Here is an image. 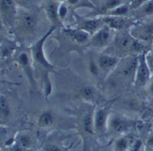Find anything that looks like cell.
Returning a JSON list of instances; mask_svg holds the SVG:
<instances>
[{
	"instance_id": "cell-1",
	"label": "cell",
	"mask_w": 153,
	"mask_h": 151,
	"mask_svg": "<svg viewBox=\"0 0 153 151\" xmlns=\"http://www.w3.org/2000/svg\"><path fill=\"white\" fill-rule=\"evenodd\" d=\"M54 30V27L50 31L47 32L46 34L40 38L36 43H34L31 47V57L33 60V68H37L39 71H41V75L44 76L45 79V91L46 96L51 93V83L48 80V74L51 71L54 70V66L51 64L45 58L44 53V43L45 40L48 37L49 35L52 33Z\"/></svg>"
},
{
	"instance_id": "cell-2",
	"label": "cell",
	"mask_w": 153,
	"mask_h": 151,
	"mask_svg": "<svg viewBox=\"0 0 153 151\" xmlns=\"http://www.w3.org/2000/svg\"><path fill=\"white\" fill-rule=\"evenodd\" d=\"M152 72L148 64L146 55L145 54L140 55L138 57V64L134 75V83L138 87H145L150 82Z\"/></svg>"
},
{
	"instance_id": "cell-3",
	"label": "cell",
	"mask_w": 153,
	"mask_h": 151,
	"mask_svg": "<svg viewBox=\"0 0 153 151\" xmlns=\"http://www.w3.org/2000/svg\"><path fill=\"white\" fill-rule=\"evenodd\" d=\"M111 31L110 27L105 26L93 34L89 39V44L96 48H102L109 44L111 40Z\"/></svg>"
},
{
	"instance_id": "cell-4",
	"label": "cell",
	"mask_w": 153,
	"mask_h": 151,
	"mask_svg": "<svg viewBox=\"0 0 153 151\" xmlns=\"http://www.w3.org/2000/svg\"><path fill=\"white\" fill-rule=\"evenodd\" d=\"M18 62L20 65L21 68L23 69V72L25 73L27 79L29 80L30 85L34 88L36 87V82H35L34 76H33V66L31 64L30 60L29 58V55L26 52H22L19 54L17 58Z\"/></svg>"
},
{
	"instance_id": "cell-5",
	"label": "cell",
	"mask_w": 153,
	"mask_h": 151,
	"mask_svg": "<svg viewBox=\"0 0 153 151\" xmlns=\"http://www.w3.org/2000/svg\"><path fill=\"white\" fill-rule=\"evenodd\" d=\"M119 63V58L116 56L109 55H100L97 60V64L99 66L101 73L108 74L116 68Z\"/></svg>"
},
{
	"instance_id": "cell-6",
	"label": "cell",
	"mask_w": 153,
	"mask_h": 151,
	"mask_svg": "<svg viewBox=\"0 0 153 151\" xmlns=\"http://www.w3.org/2000/svg\"><path fill=\"white\" fill-rule=\"evenodd\" d=\"M108 111L106 108H98L93 115L94 129L99 132H102L106 127L108 120Z\"/></svg>"
},
{
	"instance_id": "cell-7",
	"label": "cell",
	"mask_w": 153,
	"mask_h": 151,
	"mask_svg": "<svg viewBox=\"0 0 153 151\" xmlns=\"http://www.w3.org/2000/svg\"><path fill=\"white\" fill-rule=\"evenodd\" d=\"M101 21L112 30L124 29L128 25L126 19L121 16H109L107 17L103 18Z\"/></svg>"
},
{
	"instance_id": "cell-8",
	"label": "cell",
	"mask_w": 153,
	"mask_h": 151,
	"mask_svg": "<svg viewBox=\"0 0 153 151\" xmlns=\"http://www.w3.org/2000/svg\"><path fill=\"white\" fill-rule=\"evenodd\" d=\"M64 32L68 34L72 40L80 44L89 41V34L88 32L81 29H65Z\"/></svg>"
},
{
	"instance_id": "cell-9",
	"label": "cell",
	"mask_w": 153,
	"mask_h": 151,
	"mask_svg": "<svg viewBox=\"0 0 153 151\" xmlns=\"http://www.w3.org/2000/svg\"><path fill=\"white\" fill-rule=\"evenodd\" d=\"M110 126L116 132L122 133L128 129L129 123L122 117L114 116L110 119Z\"/></svg>"
},
{
	"instance_id": "cell-10",
	"label": "cell",
	"mask_w": 153,
	"mask_h": 151,
	"mask_svg": "<svg viewBox=\"0 0 153 151\" xmlns=\"http://www.w3.org/2000/svg\"><path fill=\"white\" fill-rule=\"evenodd\" d=\"M101 28L100 22L97 19H85L80 24V29L93 35Z\"/></svg>"
},
{
	"instance_id": "cell-11",
	"label": "cell",
	"mask_w": 153,
	"mask_h": 151,
	"mask_svg": "<svg viewBox=\"0 0 153 151\" xmlns=\"http://www.w3.org/2000/svg\"><path fill=\"white\" fill-rule=\"evenodd\" d=\"M58 7L55 2H51L48 3L46 6V13L49 20L52 23L53 25H56L60 20L58 16Z\"/></svg>"
},
{
	"instance_id": "cell-12",
	"label": "cell",
	"mask_w": 153,
	"mask_h": 151,
	"mask_svg": "<svg viewBox=\"0 0 153 151\" xmlns=\"http://www.w3.org/2000/svg\"><path fill=\"white\" fill-rule=\"evenodd\" d=\"M37 17L32 13H25L22 16V24L27 30H33L37 25Z\"/></svg>"
},
{
	"instance_id": "cell-13",
	"label": "cell",
	"mask_w": 153,
	"mask_h": 151,
	"mask_svg": "<svg viewBox=\"0 0 153 151\" xmlns=\"http://www.w3.org/2000/svg\"><path fill=\"white\" fill-rule=\"evenodd\" d=\"M54 122V116L50 111H45L40 115L37 121V124L40 127L45 128L51 126Z\"/></svg>"
},
{
	"instance_id": "cell-14",
	"label": "cell",
	"mask_w": 153,
	"mask_h": 151,
	"mask_svg": "<svg viewBox=\"0 0 153 151\" xmlns=\"http://www.w3.org/2000/svg\"><path fill=\"white\" fill-rule=\"evenodd\" d=\"M0 113H1V118L5 119L10 116V108L8 100L5 96L1 95L0 97Z\"/></svg>"
},
{
	"instance_id": "cell-15",
	"label": "cell",
	"mask_w": 153,
	"mask_h": 151,
	"mask_svg": "<svg viewBox=\"0 0 153 151\" xmlns=\"http://www.w3.org/2000/svg\"><path fill=\"white\" fill-rule=\"evenodd\" d=\"M83 128L85 131L89 133H93V128H94V118L91 114H87L85 115L82 121Z\"/></svg>"
},
{
	"instance_id": "cell-16",
	"label": "cell",
	"mask_w": 153,
	"mask_h": 151,
	"mask_svg": "<svg viewBox=\"0 0 153 151\" xmlns=\"http://www.w3.org/2000/svg\"><path fill=\"white\" fill-rule=\"evenodd\" d=\"M95 89L91 86H85L82 89L81 94L84 99L88 101H92L95 97Z\"/></svg>"
},
{
	"instance_id": "cell-17",
	"label": "cell",
	"mask_w": 153,
	"mask_h": 151,
	"mask_svg": "<svg viewBox=\"0 0 153 151\" xmlns=\"http://www.w3.org/2000/svg\"><path fill=\"white\" fill-rule=\"evenodd\" d=\"M128 12V7L125 5H120L117 6L114 10H111L108 11V13L110 16H124Z\"/></svg>"
},
{
	"instance_id": "cell-18",
	"label": "cell",
	"mask_w": 153,
	"mask_h": 151,
	"mask_svg": "<svg viewBox=\"0 0 153 151\" xmlns=\"http://www.w3.org/2000/svg\"><path fill=\"white\" fill-rule=\"evenodd\" d=\"M89 70L90 73H91V75L93 76H95V77L99 76L101 73L98 64L96 63L95 61L93 60L92 58L90 59V61L89 62Z\"/></svg>"
},
{
	"instance_id": "cell-19",
	"label": "cell",
	"mask_w": 153,
	"mask_h": 151,
	"mask_svg": "<svg viewBox=\"0 0 153 151\" xmlns=\"http://www.w3.org/2000/svg\"><path fill=\"white\" fill-rule=\"evenodd\" d=\"M142 13L145 15H153V0H149L141 6Z\"/></svg>"
},
{
	"instance_id": "cell-20",
	"label": "cell",
	"mask_w": 153,
	"mask_h": 151,
	"mask_svg": "<svg viewBox=\"0 0 153 151\" xmlns=\"http://www.w3.org/2000/svg\"><path fill=\"white\" fill-rule=\"evenodd\" d=\"M121 5V0H107L105 3L106 10L110 11Z\"/></svg>"
},
{
	"instance_id": "cell-21",
	"label": "cell",
	"mask_w": 153,
	"mask_h": 151,
	"mask_svg": "<svg viewBox=\"0 0 153 151\" xmlns=\"http://www.w3.org/2000/svg\"><path fill=\"white\" fill-rule=\"evenodd\" d=\"M19 145L23 148L29 147L31 144V140L29 136L27 135H23L19 138Z\"/></svg>"
},
{
	"instance_id": "cell-22",
	"label": "cell",
	"mask_w": 153,
	"mask_h": 151,
	"mask_svg": "<svg viewBox=\"0 0 153 151\" xmlns=\"http://www.w3.org/2000/svg\"><path fill=\"white\" fill-rule=\"evenodd\" d=\"M128 145V142L126 139L121 138L120 140H117L116 144V148L118 151H124L127 149Z\"/></svg>"
},
{
	"instance_id": "cell-23",
	"label": "cell",
	"mask_w": 153,
	"mask_h": 151,
	"mask_svg": "<svg viewBox=\"0 0 153 151\" xmlns=\"http://www.w3.org/2000/svg\"><path fill=\"white\" fill-rule=\"evenodd\" d=\"M13 5V0H1L2 10H10Z\"/></svg>"
},
{
	"instance_id": "cell-24",
	"label": "cell",
	"mask_w": 153,
	"mask_h": 151,
	"mask_svg": "<svg viewBox=\"0 0 153 151\" xmlns=\"http://www.w3.org/2000/svg\"><path fill=\"white\" fill-rule=\"evenodd\" d=\"M67 13H68V9L65 5H61L58 7V16H59V19H63L65 16L67 15Z\"/></svg>"
},
{
	"instance_id": "cell-25",
	"label": "cell",
	"mask_w": 153,
	"mask_h": 151,
	"mask_svg": "<svg viewBox=\"0 0 153 151\" xmlns=\"http://www.w3.org/2000/svg\"><path fill=\"white\" fill-rule=\"evenodd\" d=\"M146 59H147L148 64L149 66L150 70H151L152 72V75L153 76V52L151 54L146 55Z\"/></svg>"
},
{
	"instance_id": "cell-26",
	"label": "cell",
	"mask_w": 153,
	"mask_h": 151,
	"mask_svg": "<svg viewBox=\"0 0 153 151\" xmlns=\"http://www.w3.org/2000/svg\"><path fill=\"white\" fill-rule=\"evenodd\" d=\"M148 1H149V0H134L132 6L134 8H140Z\"/></svg>"
},
{
	"instance_id": "cell-27",
	"label": "cell",
	"mask_w": 153,
	"mask_h": 151,
	"mask_svg": "<svg viewBox=\"0 0 153 151\" xmlns=\"http://www.w3.org/2000/svg\"><path fill=\"white\" fill-rule=\"evenodd\" d=\"M46 151H61V149L55 145H48L45 147Z\"/></svg>"
},
{
	"instance_id": "cell-28",
	"label": "cell",
	"mask_w": 153,
	"mask_h": 151,
	"mask_svg": "<svg viewBox=\"0 0 153 151\" xmlns=\"http://www.w3.org/2000/svg\"><path fill=\"white\" fill-rule=\"evenodd\" d=\"M142 147V141L141 140H137L134 143L133 147H132L131 151H139L140 149Z\"/></svg>"
},
{
	"instance_id": "cell-29",
	"label": "cell",
	"mask_w": 153,
	"mask_h": 151,
	"mask_svg": "<svg viewBox=\"0 0 153 151\" xmlns=\"http://www.w3.org/2000/svg\"><path fill=\"white\" fill-rule=\"evenodd\" d=\"M149 93H151V95L153 96V79L150 82L149 86Z\"/></svg>"
},
{
	"instance_id": "cell-30",
	"label": "cell",
	"mask_w": 153,
	"mask_h": 151,
	"mask_svg": "<svg viewBox=\"0 0 153 151\" xmlns=\"http://www.w3.org/2000/svg\"><path fill=\"white\" fill-rule=\"evenodd\" d=\"M67 1H68V4L72 5V6H75V5L78 4L79 2V0H67Z\"/></svg>"
},
{
	"instance_id": "cell-31",
	"label": "cell",
	"mask_w": 153,
	"mask_h": 151,
	"mask_svg": "<svg viewBox=\"0 0 153 151\" xmlns=\"http://www.w3.org/2000/svg\"><path fill=\"white\" fill-rule=\"evenodd\" d=\"M147 144L149 146H150V147H153V136H151V137H150L149 139L148 140Z\"/></svg>"
},
{
	"instance_id": "cell-32",
	"label": "cell",
	"mask_w": 153,
	"mask_h": 151,
	"mask_svg": "<svg viewBox=\"0 0 153 151\" xmlns=\"http://www.w3.org/2000/svg\"><path fill=\"white\" fill-rule=\"evenodd\" d=\"M19 1H20V2H24V3H30V2H31L32 0H19Z\"/></svg>"
},
{
	"instance_id": "cell-33",
	"label": "cell",
	"mask_w": 153,
	"mask_h": 151,
	"mask_svg": "<svg viewBox=\"0 0 153 151\" xmlns=\"http://www.w3.org/2000/svg\"><path fill=\"white\" fill-rule=\"evenodd\" d=\"M13 151H23V150H22L20 147H17L14 148Z\"/></svg>"
},
{
	"instance_id": "cell-34",
	"label": "cell",
	"mask_w": 153,
	"mask_h": 151,
	"mask_svg": "<svg viewBox=\"0 0 153 151\" xmlns=\"http://www.w3.org/2000/svg\"><path fill=\"white\" fill-rule=\"evenodd\" d=\"M57 1H58V2H64L65 0H57Z\"/></svg>"
},
{
	"instance_id": "cell-35",
	"label": "cell",
	"mask_w": 153,
	"mask_h": 151,
	"mask_svg": "<svg viewBox=\"0 0 153 151\" xmlns=\"http://www.w3.org/2000/svg\"><path fill=\"white\" fill-rule=\"evenodd\" d=\"M92 1H97V0H92Z\"/></svg>"
}]
</instances>
